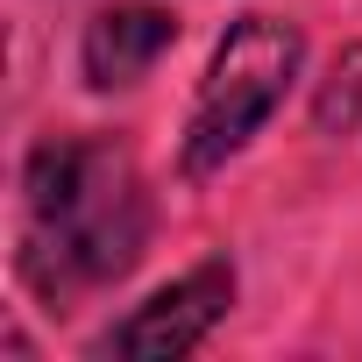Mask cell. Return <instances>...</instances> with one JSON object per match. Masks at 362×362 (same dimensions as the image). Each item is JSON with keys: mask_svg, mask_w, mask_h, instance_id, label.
Here are the masks:
<instances>
[{"mask_svg": "<svg viewBox=\"0 0 362 362\" xmlns=\"http://www.w3.org/2000/svg\"><path fill=\"white\" fill-rule=\"evenodd\" d=\"M149 242V192L128 142H43L22 177V277L57 313L135 270Z\"/></svg>", "mask_w": 362, "mask_h": 362, "instance_id": "cell-1", "label": "cell"}, {"mask_svg": "<svg viewBox=\"0 0 362 362\" xmlns=\"http://www.w3.org/2000/svg\"><path fill=\"white\" fill-rule=\"evenodd\" d=\"M298 57H305V36L291 22H277V15H242L221 36V50H214V64L199 78L192 128H185V170L192 177H206V170H221L228 156L249 149V135L291 93Z\"/></svg>", "mask_w": 362, "mask_h": 362, "instance_id": "cell-2", "label": "cell"}, {"mask_svg": "<svg viewBox=\"0 0 362 362\" xmlns=\"http://www.w3.org/2000/svg\"><path fill=\"white\" fill-rule=\"evenodd\" d=\"M235 305V270L214 256L199 270H185L177 284H163L156 298H142L107 341L100 355H121V362H177V355H192Z\"/></svg>", "mask_w": 362, "mask_h": 362, "instance_id": "cell-3", "label": "cell"}, {"mask_svg": "<svg viewBox=\"0 0 362 362\" xmlns=\"http://www.w3.org/2000/svg\"><path fill=\"white\" fill-rule=\"evenodd\" d=\"M170 43H177V15H170V8L121 0V8L93 15V29H86V86H100V93L135 86Z\"/></svg>", "mask_w": 362, "mask_h": 362, "instance_id": "cell-4", "label": "cell"}, {"mask_svg": "<svg viewBox=\"0 0 362 362\" xmlns=\"http://www.w3.org/2000/svg\"><path fill=\"white\" fill-rule=\"evenodd\" d=\"M355 114H362V43H348L341 57H334V71H327V86H320V107H313V121L334 135H348L355 128Z\"/></svg>", "mask_w": 362, "mask_h": 362, "instance_id": "cell-5", "label": "cell"}]
</instances>
